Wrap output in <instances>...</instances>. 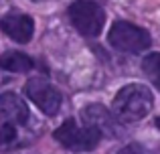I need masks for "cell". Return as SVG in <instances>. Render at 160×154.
Segmentation results:
<instances>
[{
	"label": "cell",
	"mask_w": 160,
	"mask_h": 154,
	"mask_svg": "<svg viewBox=\"0 0 160 154\" xmlns=\"http://www.w3.org/2000/svg\"><path fill=\"white\" fill-rule=\"evenodd\" d=\"M154 97L152 91L142 83H128L116 93L112 103V114L124 124L138 122L152 112Z\"/></svg>",
	"instance_id": "1"
},
{
	"label": "cell",
	"mask_w": 160,
	"mask_h": 154,
	"mask_svg": "<svg viewBox=\"0 0 160 154\" xmlns=\"http://www.w3.org/2000/svg\"><path fill=\"white\" fill-rule=\"evenodd\" d=\"M108 43L116 51L130 53V55L144 53L152 47L150 32L136 27V24H132V22H126V20H116L112 24V28L108 32Z\"/></svg>",
	"instance_id": "2"
},
{
	"label": "cell",
	"mask_w": 160,
	"mask_h": 154,
	"mask_svg": "<svg viewBox=\"0 0 160 154\" xmlns=\"http://www.w3.org/2000/svg\"><path fill=\"white\" fill-rule=\"evenodd\" d=\"M69 18L71 24L79 35L87 37V39H95L99 37L103 24H106V12L93 0H75L69 6Z\"/></svg>",
	"instance_id": "3"
},
{
	"label": "cell",
	"mask_w": 160,
	"mask_h": 154,
	"mask_svg": "<svg viewBox=\"0 0 160 154\" xmlns=\"http://www.w3.org/2000/svg\"><path fill=\"white\" fill-rule=\"evenodd\" d=\"M53 136H55V140H57L59 144H63L65 148L75 150V152L93 150V148L99 144V140H102V134H99L95 128L79 126L73 118L65 120V122L55 130Z\"/></svg>",
	"instance_id": "4"
},
{
	"label": "cell",
	"mask_w": 160,
	"mask_h": 154,
	"mask_svg": "<svg viewBox=\"0 0 160 154\" xmlns=\"http://www.w3.org/2000/svg\"><path fill=\"white\" fill-rule=\"evenodd\" d=\"M24 93H27V97L47 116H55L61 110V103H63L61 93L43 77L28 79L27 85H24Z\"/></svg>",
	"instance_id": "5"
},
{
	"label": "cell",
	"mask_w": 160,
	"mask_h": 154,
	"mask_svg": "<svg viewBox=\"0 0 160 154\" xmlns=\"http://www.w3.org/2000/svg\"><path fill=\"white\" fill-rule=\"evenodd\" d=\"M81 120L85 126L95 128L102 136H120L122 128L118 124L116 116L103 107L102 103H89L81 110Z\"/></svg>",
	"instance_id": "6"
},
{
	"label": "cell",
	"mask_w": 160,
	"mask_h": 154,
	"mask_svg": "<svg viewBox=\"0 0 160 154\" xmlns=\"http://www.w3.org/2000/svg\"><path fill=\"white\" fill-rule=\"evenodd\" d=\"M0 31L8 35L14 43L27 45L35 32V20L24 12H8L0 18Z\"/></svg>",
	"instance_id": "7"
},
{
	"label": "cell",
	"mask_w": 160,
	"mask_h": 154,
	"mask_svg": "<svg viewBox=\"0 0 160 154\" xmlns=\"http://www.w3.org/2000/svg\"><path fill=\"white\" fill-rule=\"evenodd\" d=\"M28 120H31V114L24 99H20L14 91L0 93V122L16 128L28 124Z\"/></svg>",
	"instance_id": "8"
},
{
	"label": "cell",
	"mask_w": 160,
	"mask_h": 154,
	"mask_svg": "<svg viewBox=\"0 0 160 154\" xmlns=\"http://www.w3.org/2000/svg\"><path fill=\"white\" fill-rule=\"evenodd\" d=\"M32 59L27 53L20 51H8L0 57V69H6L12 73H28L32 69Z\"/></svg>",
	"instance_id": "9"
},
{
	"label": "cell",
	"mask_w": 160,
	"mask_h": 154,
	"mask_svg": "<svg viewBox=\"0 0 160 154\" xmlns=\"http://www.w3.org/2000/svg\"><path fill=\"white\" fill-rule=\"evenodd\" d=\"M142 71L150 79V83H154V87L160 89V53H150L142 61Z\"/></svg>",
	"instance_id": "10"
},
{
	"label": "cell",
	"mask_w": 160,
	"mask_h": 154,
	"mask_svg": "<svg viewBox=\"0 0 160 154\" xmlns=\"http://www.w3.org/2000/svg\"><path fill=\"white\" fill-rule=\"evenodd\" d=\"M14 140H16V128L8 126V124H2V126H0V150L12 146Z\"/></svg>",
	"instance_id": "11"
},
{
	"label": "cell",
	"mask_w": 160,
	"mask_h": 154,
	"mask_svg": "<svg viewBox=\"0 0 160 154\" xmlns=\"http://www.w3.org/2000/svg\"><path fill=\"white\" fill-rule=\"evenodd\" d=\"M118 154H150V152L144 146H140V144H128V146H124Z\"/></svg>",
	"instance_id": "12"
},
{
	"label": "cell",
	"mask_w": 160,
	"mask_h": 154,
	"mask_svg": "<svg viewBox=\"0 0 160 154\" xmlns=\"http://www.w3.org/2000/svg\"><path fill=\"white\" fill-rule=\"evenodd\" d=\"M156 128H158V130H160V116H158V118H156Z\"/></svg>",
	"instance_id": "13"
}]
</instances>
